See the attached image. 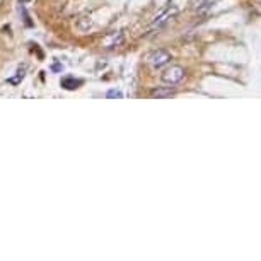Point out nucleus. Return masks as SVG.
<instances>
[{
  "label": "nucleus",
  "instance_id": "1",
  "mask_svg": "<svg viewBox=\"0 0 261 261\" xmlns=\"http://www.w3.org/2000/svg\"><path fill=\"white\" fill-rule=\"evenodd\" d=\"M184 69L179 65H171L167 67L166 70L162 72V81L166 84H169V86H176V84H179L181 81L184 79Z\"/></svg>",
  "mask_w": 261,
  "mask_h": 261
},
{
  "label": "nucleus",
  "instance_id": "2",
  "mask_svg": "<svg viewBox=\"0 0 261 261\" xmlns=\"http://www.w3.org/2000/svg\"><path fill=\"white\" fill-rule=\"evenodd\" d=\"M147 60H149L150 67H154V69H161V67L167 65V63L172 60V57H171L169 52H166V50H155V52L149 55Z\"/></svg>",
  "mask_w": 261,
  "mask_h": 261
},
{
  "label": "nucleus",
  "instance_id": "3",
  "mask_svg": "<svg viewBox=\"0 0 261 261\" xmlns=\"http://www.w3.org/2000/svg\"><path fill=\"white\" fill-rule=\"evenodd\" d=\"M123 43V35L121 33H111L106 38H103V46L104 48H115Z\"/></svg>",
  "mask_w": 261,
  "mask_h": 261
},
{
  "label": "nucleus",
  "instance_id": "4",
  "mask_svg": "<svg viewBox=\"0 0 261 261\" xmlns=\"http://www.w3.org/2000/svg\"><path fill=\"white\" fill-rule=\"evenodd\" d=\"M176 14H178V9H176V7H172V9H167L162 16H159V18L154 21V23H152V28H162L164 24L169 23V19L174 18Z\"/></svg>",
  "mask_w": 261,
  "mask_h": 261
},
{
  "label": "nucleus",
  "instance_id": "5",
  "mask_svg": "<svg viewBox=\"0 0 261 261\" xmlns=\"http://www.w3.org/2000/svg\"><path fill=\"white\" fill-rule=\"evenodd\" d=\"M171 96H174V89H171V87H157V89L150 92V98H157V99L171 98Z\"/></svg>",
  "mask_w": 261,
  "mask_h": 261
},
{
  "label": "nucleus",
  "instance_id": "6",
  "mask_svg": "<svg viewBox=\"0 0 261 261\" xmlns=\"http://www.w3.org/2000/svg\"><path fill=\"white\" fill-rule=\"evenodd\" d=\"M81 81H77L75 77H65V79H62V87L63 89H67V91H74V89H77L79 86H81Z\"/></svg>",
  "mask_w": 261,
  "mask_h": 261
},
{
  "label": "nucleus",
  "instance_id": "7",
  "mask_svg": "<svg viewBox=\"0 0 261 261\" xmlns=\"http://www.w3.org/2000/svg\"><path fill=\"white\" fill-rule=\"evenodd\" d=\"M108 98H123V94H121L120 91H109L108 92Z\"/></svg>",
  "mask_w": 261,
  "mask_h": 261
},
{
  "label": "nucleus",
  "instance_id": "8",
  "mask_svg": "<svg viewBox=\"0 0 261 261\" xmlns=\"http://www.w3.org/2000/svg\"><path fill=\"white\" fill-rule=\"evenodd\" d=\"M2 2H4V0H0V6H2Z\"/></svg>",
  "mask_w": 261,
  "mask_h": 261
}]
</instances>
